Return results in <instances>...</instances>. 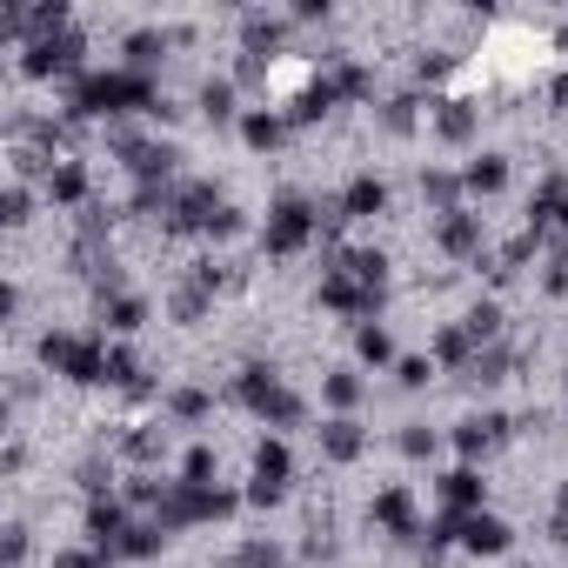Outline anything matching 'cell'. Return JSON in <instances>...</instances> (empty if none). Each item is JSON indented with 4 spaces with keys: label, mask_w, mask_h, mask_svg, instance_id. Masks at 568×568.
Listing matches in <instances>:
<instances>
[{
    "label": "cell",
    "mask_w": 568,
    "mask_h": 568,
    "mask_svg": "<svg viewBox=\"0 0 568 568\" xmlns=\"http://www.w3.org/2000/svg\"><path fill=\"white\" fill-rule=\"evenodd\" d=\"M154 108H161L154 81H141V74H128V68L81 74V81L68 88V114H74V121H114V114H154Z\"/></svg>",
    "instance_id": "6da1fadb"
},
{
    "label": "cell",
    "mask_w": 568,
    "mask_h": 568,
    "mask_svg": "<svg viewBox=\"0 0 568 568\" xmlns=\"http://www.w3.org/2000/svg\"><path fill=\"white\" fill-rule=\"evenodd\" d=\"M315 234H322V207L302 201V194H281L274 214H267V227H261V247H267L274 261H288V254H302Z\"/></svg>",
    "instance_id": "7a4b0ae2"
},
{
    "label": "cell",
    "mask_w": 568,
    "mask_h": 568,
    "mask_svg": "<svg viewBox=\"0 0 568 568\" xmlns=\"http://www.w3.org/2000/svg\"><path fill=\"white\" fill-rule=\"evenodd\" d=\"M21 74H34V81H81L88 74V41L68 28V34H48V41H28L21 48Z\"/></svg>",
    "instance_id": "3957f363"
},
{
    "label": "cell",
    "mask_w": 568,
    "mask_h": 568,
    "mask_svg": "<svg viewBox=\"0 0 568 568\" xmlns=\"http://www.w3.org/2000/svg\"><path fill=\"white\" fill-rule=\"evenodd\" d=\"M41 362L68 382H108V348L94 335H48L41 342Z\"/></svg>",
    "instance_id": "277c9868"
},
{
    "label": "cell",
    "mask_w": 568,
    "mask_h": 568,
    "mask_svg": "<svg viewBox=\"0 0 568 568\" xmlns=\"http://www.w3.org/2000/svg\"><path fill=\"white\" fill-rule=\"evenodd\" d=\"M288 448L281 442H261V455H254V488H247V501H281V488H288Z\"/></svg>",
    "instance_id": "5b68a950"
},
{
    "label": "cell",
    "mask_w": 568,
    "mask_h": 568,
    "mask_svg": "<svg viewBox=\"0 0 568 568\" xmlns=\"http://www.w3.org/2000/svg\"><path fill=\"white\" fill-rule=\"evenodd\" d=\"M455 541L475 548V555H501L508 548V521L501 515H481V508L475 515H455Z\"/></svg>",
    "instance_id": "8992f818"
},
{
    "label": "cell",
    "mask_w": 568,
    "mask_h": 568,
    "mask_svg": "<svg viewBox=\"0 0 568 568\" xmlns=\"http://www.w3.org/2000/svg\"><path fill=\"white\" fill-rule=\"evenodd\" d=\"M281 48H288V21H274V14H241V54L274 61Z\"/></svg>",
    "instance_id": "52a82bcc"
},
{
    "label": "cell",
    "mask_w": 568,
    "mask_h": 568,
    "mask_svg": "<svg viewBox=\"0 0 568 568\" xmlns=\"http://www.w3.org/2000/svg\"><path fill=\"white\" fill-rule=\"evenodd\" d=\"M428 114H435V134H442L448 148H468L475 128H481V114H475L468 101H428Z\"/></svg>",
    "instance_id": "ba28073f"
},
{
    "label": "cell",
    "mask_w": 568,
    "mask_h": 568,
    "mask_svg": "<svg viewBox=\"0 0 568 568\" xmlns=\"http://www.w3.org/2000/svg\"><path fill=\"white\" fill-rule=\"evenodd\" d=\"M435 241L448 247V254H481V214H468V207H455V214H442L435 221Z\"/></svg>",
    "instance_id": "9c48e42d"
},
{
    "label": "cell",
    "mask_w": 568,
    "mask_h": 568,
    "mask_svg": "<svg viewBox=\"0 0 568 568\" xmlns=\"http://www.w3.org/2000/svg\"><path fill=\"white\" fill-rule=\"evenodd\" d=\"M382 207H388V181L355 174V181L342 187V221H368V214H382Z\"/></svg>",
    "instance_id": "30bf717a"
},
{
    "label": "cell",
    "mask_w": 568,
    "mask_h": 568,
    "mask_svg": "<svg viewBox=\"0 0 568 568\" xmlns=\"http://www.w3.org/2000/svg\"><path fill=\"white\" fill-rule=\"evenodd\" d=\"M121 54H128V61H121V68H128V74H141V81H148V74H154V68H161V54H168V34H161V28H141V34H128V48H121Z\"/></svg>",
    "instance_id": "8fae6325"
},
{
    "label": "cell",
    "mask_w": 568,
    "mask_h": 568,
    "mask_svg": "<svg viewBox=\"0 0 568 568\" xmlns=\"http://www.w3.org/2000/svg\"><path fill=\"white\" fill-rule=\"evenodd\" d=\"M368 448V435H362V422H348V415H335V422H322V455L328 462H355Z\"/></svg>",
    "instance_id": "7c38bea8"
},
{
    "label": "cell",
    "mask_w": 568,
    "mask_h": 568,
    "mask_svg": "<svg viewBox=\"0 0 568 568\" xmlns=\"http://www.w3.org/2000/svg\"><path fill=\"white\" fill-rule=\"evenodd\" d=\"M442 501H448V515H475L481 508V475L475 468H448L442 475Z\"/></svg>",
    "instance_id": "4fadbf2b"
},
{
    "label": "cell",
    "mask_w": 568,
    "mask_h": 568,
    "mask_svg": "<svg viewBox=\"0 0 568 568\" xmlns=\"http://www.w3.org/2000/svg\"><path fill=\"white\" fill-rule=\"evenodd\" d=\"M368 515H375L388 535H415V501H408V488H382Z\"/></svg>",
    "instance_id": "5bb4252c"
},
{
    "label": "cell",
    "mask_w": 568,
    "mask_h": 568,
    "mask_svg": "<svg viewBox=\"0 0 568 568\" xmlns=\"http://www.w3.org/2000/svg\"><path fill=\"white\" fill-rule=\"evenodd\" d=\"M241 141L247 148H281V141H288V114H267V108H254V114H241Z\"/></svg>",
    "instance_id": "9a60e30c"
},
{
    "label": "cell",
    "mask_w": 568,
    "mask_h": 568,
    "mask_svg": "<svg viewBox=\"0 0 568 568\" xmlns=\"http://www.w3.org/2000/svg\"><path fill=\"white\" fill-rule=\"evenodd\" d=\"M462 187H468V194H501V187H508V161H501V154H475V161L462 168Z\"/></svg>",
    "instance_id": "2e32d148"
},
{
    "label": "cell",
    "mask_w": 568,
    "mask_h": 568,
    "mask_svg": "<svg viewBox=\"0 0 568 568\" xmlns=\"http://www.w3.org/2000/svg\"><path fill=\"white\" fill-rule=\"evenodd\" d=\"M48 201H61V207L88 201V168H81V161H54V168H48Z\"/></svg>",
    "instance_id": "e0dca14e"
},
{
    "label": "cell",
    "mask_w": 568,
    "mask_h": 568,
    "mask_svg": "<svg viewBox=\"0 0 568 568\" xmlns=\"http://www.w3.org/2000/svg\"><path fill=\"white\" fill-rule=\"evenodd\" d=\"M101 322H108L114 335H134V328L148 322V302H141V295H101Z\"/></svg>",
    "instance_id": "ac0fdd59"
},
{
    "label": "cell",
    "mask_w": 568,
    "mask_h": 568,
    "mask_svg": "<svg viewBox=\"0 0 568 568\" xmlns=\"http://www.w3.org/2000/svg\"><path fill=\"white\" fill-rule=\"evenodd\" d=\"M201 114L221 128V121H234V81L227 74H214V81H201Z\"/></svg>",
    "instance_id": "d6986e66"
},
{
    "label": "cell",
    "mask_w": 568,
    "mask_h": 568,
    "mask_svg": "<svg viewBox=\"0 0 568 568\" xmlns=\"http://www.w3.org/2000/svg\"><path fill=\"white\" fill-rule=\"evenodd\" d=\"M415 114H422V101H415V94H395V101L382 108V128H388V134H408Z\"/></svg>",
    "instance_id": "ffe728a7"
},
{
    "label": "cell",
    "mask_w": 568,
    "mask_h": 568,
    "mask_svg": "<svg viewBox=\"0 0 568 568\" xmlns=\"http://www.w3.org/2000/svg\"><path fill=\"white\" fill-rule=\"evenodd\" d=\"M462 328H468L475 342H488V348H495V335H501V308H495V302H481V308H468V322H462Z\"/></svg>",
    "instance_id": "44dd1931"
},
{
    "label": "cell",
    "mask_w": 568,
    "mask_h": 568,
    "mask_svg": "<svg viewBox=\"0 0 568 568\" xmlns=\"http://www.w3.org/2000/svg\"><path fill=\"white\" fill-rule=\"evenodd\" d=\"M355 355H362V362H375V368H382V362H388V355H395V342H388V328H362V335H355Z\"/></svg>",
    "instance_id": "7402d4cb"
},
{
    "label": "cell",
    "mask_w": 568,
    "mask_h": 568,
    "mask_svg": "<svg viewBox=\"0 0 568 568\" xmlns=\"http://www.w3.org/2000/svg\"><path fill=\"white\" fill-rule=\"evenodd\" d=\"M168 408H174L181 422H201L214 402H207V388H174V395H168Z\"/></svg>",
    "instance_id": "603a6c76"
},
{
    "label": "cell",
    "mask_w": 568,
    "mask_h": 568,
    "mask_svg": "<svg viewBox=\"0 0 568 568\" xmlns=\"http://www.w3.org/2000/svg\"><path fill=\"white\" fill-rule=\"evenodd\" d=\"M322 388H328V402H335V408H355V402H362V382H355L348 368H342V375H328Z\"/></svg>",
    "instance_id": "cb8c5ba5"
},
{
    "label": "cell",
    "mask_w": 568,
    "mask_h": 568,
    "mask_svg": "<svg viewBox=\"0 0 568 568\" xmlns=\"http://www.w3.org/2000/svg\"><path fill=\"white\" fill-rule=\"evenodd\" d=\"M428 375H435V362H428V355H408V362L395 368V382H402V388H428Z\"/></svg>",
    "instance_id": "d4e9b609"
},
{
    "label": "cell",
    "mask_w": 568,
    "mask_h": 568,
    "mask_svg": "<svg viewBox=\"0 0 568 568\" xmlns=\"http://www.w3.org/2000/svg\"><path fill=\"white\" fill-rule=\"evenodd\" d=\"M402 455H415V462H422V455H435V435H428L422 422H415V428H402Z\"/></svg>",
    "instance_id": "484cf974"
},
{
    "label": "cell",
    "mask_w": 568,
    "mask_h": 568,
    "mask_svg": "<svg viewBox=\"0 0 568 568\" xmlns=\"http://www.w3.org/2000/svg\"><path fill=\"white\" fill-rule=\"evenodd\" d=\"M28 207H34V194L14 181V187H8V227H21V221H28Z\"/></svg>",
    "instance_id": "4316f807"
},
{
    "label": "cell",
    "mask_w": 568,
    "mask_h": 568,
    "mask_svg": "<svg viewBox=\"0 0 568 568\" xmlns=\"http://www.w3.org/2000/svg\"><path fill=\"white\" fill-rule=\"evenodd\" d=\"M54 568H101V555H61Z\"/></svg>",
    "instance_id": "83f0119b"
},
{
    "label": "cell",
    "mask_w": 568,
    "mask_h": 568,
    "mask_svg": "<svg viewBox=\"0 0 568 568\" xmlns=\"http://www.w3.org/2000/svg\"><path fill=\"white\" fill-rule=\"evenodd\" d=\"M555 515H568V481H561V495H555Z\"/></svg>",
    "instance_id": "f1b7e54d"
},
{
    "label": "cell",
    "mask_w": 568,
    "mask_h": 568,
    "mask_svg": "<svg viewBox=\"0 0 568 568\" xmlns=\"http://www.w3.org/2000/svg\"><path fill=\"white\" fill-rule=\"evenodd\" d=\"M555 48H561V54H568V28H561V34H555Z\"/></svg>",
    "instance_id": "f546056e"
},
{
    "label": "cell",
    "mask_w": 568,
    "mask_h": 568,
    "mask_svg": "<svg viewBox=\"0 0 568 568\" xmlns=\"http://www.w3.org/2000/svg\"><path fill=\"white\" fill-rule=\"evenodd\" d=\"M555 221H568V194H561V214H555Z\"/></svg>",
    "instance_id": "4dcf8cb0"
}]
</instances>
